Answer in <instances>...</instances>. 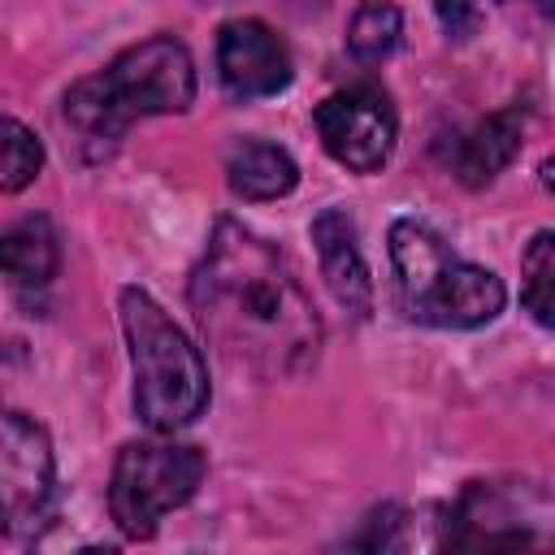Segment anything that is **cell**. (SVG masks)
<instances>
[{"label": "cell", "mask_w": 555, "mask_h": 555, "mask_svg": "<svg viewBox=\"0 0 555 555\" xmlns=\"http://www.w3.org/2000/svg\"><path fill=\"white\" fill-rule=\"evenodd\" d=\"M191 308L204 338L238 369L282 382L321 356V317L295 269L243 221L221 217L191 273Z\"/></svg>", "instance_id": "6da1fadb"}, {"label": "cell", "mask_w": 555, "mask_h": 555, "mask_svg": "<svg viewBox=\"0 0 555 555\" xmlns=\"http://www.w3.org/2000/svg\"><path fill=\"white\" fill-rule=\"evenodd\" d=\"M191 100L195 61L186 43L173 35H152L117 52L100 74L78 78L61 100V117L91 156H108L139 117L186 113Z\"/></svg>", "instance_id": "7a4b0ae2"}, {"label": "cell", "mask_w": 555, "mask_h": 555, "mask_svg": "<svg viewBox=\"0 0 555 555\" xmlns=\"http://www.w3.org/2000/svg\"><path fill=\"white\" fill-rule=\"evenodd\" d=\"M121 334L134 373V416L152 434L186 429L208 408V369L199 347L173 325V317L139 286L117 295Z\"/></svg>", "instance_id": "3957f363"}, {"label": "cell", "mask_w": 555, "mask_h": 555, "mask_svg": "<svg viewBox=\"0 0 555 555\" xmlns=\"http://www.w3.org/2000/svg\"><path fill=\"white\" fill-rule=\"evenodd\" d=\"M451 551H555V490L529 477L468 481L442 512Z\"/></svg>", "instance_id": "277c9868"}, {"label": "cell", "mask_w": 555, "mask_h": 555, "mask_svg": "<svg viewBox=\"0 0 555 555\" xmlns=\"http://www.w3.org/2000/svg\"><path fill=\"white\" fill-rule=\"evenodd\" d=\"M204 451L173 438H134L117 451L108 481V512L130 542L156 533L160 516L191 503L204 481Z\"/></svg>", "instance_id": "5b68a950"}, {"label": "cell", "mask_w": 555, "mask_h": 555, "mask_svg": "<svg viewBox=\"0 0 555 555\" xmlns=\"http://www.w3.org/2000/svg\"><path fill=\"white\" fill-rule=\"evenodd\" d=\"M321 147L351 173H377L399 139V117L377 82H351L325 95L312 113Z\"/></svg>", "instance_id": "8992f818"}, {"label": "cell", "mask_w": 555, "mask_h": 555, "mask_svg": "<svg viewBox=\"0 0 555 555\" xmlns=\"http://www.w3.org/2000/svg\"><path fill=\"white\" fill-rule=\"evenodd\" d=\"M56 460L48 429L35 425L26 412H4L0 429V499H4V533L26 538L48 520L52 507Z\"/></svg>", "instance_id": "52a82bcc"}, {"label": "cell", "mask_w": 555, "mask_h": 555, "mask_svg": "<svg viewBox=\"0 0 555 555\" xmlns=\"http://www.w3.org/2000/svg\"><path fill=\"white\" fill-rule=\"evenodd\" d=\"M217 78L230 100H264L291 87L295 65L286 43L260 17H234L217 30Z\"/></svg>", "instance_id": "ba28073f"}, {"label": "cell", "mask_w": 555, "mask_h": 555, "mask_svg": "<svg viewBox=\"0 0 555 555\" xmlns=\"http://www.w3.org/2000/svg\"><path fill=\"white\" fill-rule=\"evenodd\" d=\"M503 299L507 291L490 269L455 256L438 273V282L408 308V317L421 325H438V330H477L503 312Z\"/></svg>", "instance_id": "9c48e42d"}, {"label": "cell", "mask_w": 555, "mask_h": 555, "mask_svg": "<svg viewBox=\"0 0 555 555\" xmlns=\"http://www.w3.org/2000/svg\"><path fill=\"white\" fill-rule=\"evenodd\" d=\"M312 247L321 260V278L334 291V299L351 312V317H369L373 312V278L356 238V221L343 208H321L312 217Z\"/></svg>", "instance_id": "30bf717a"}, {"label": "cell", "mask_w": 555, "mask_h": 555, "mask_svg": "<svg viewBox=\"0 0 555 555\" xmlns=\"http://www.w3.org/2000/svg\"><path fill=\"white\" fill-rule=\"evenodd\" d=\"M520 134H525V113L512 104V108H499L490 117H481L460 143H455V178L464 186H486L494 182L512 156L520 152Z\"/></svg>", "instance_id": "8fae6325"}, {"label": "cell", "mask_w": 555, "mask_h": 555, "mask_svg": "<svg viewBox=\"0 0 555 555\" xmlns=\"http://www.w3.org/2000/svg\"><path fill=\"white\" fill-rule=\"evenodd\" d=\"M455 260V251L442 243L438 230H429L425 221H395L390 225V264H395V282H399V304L403 312L438 282V273Z\"/></svg>", "instance_id": "7c38bea8"}, {"label": "cell", "mask_w": 555, "mask_h": 555, "mask_svg": "<svg viewBox=\"0 0 555 555\" xmlns=\"http://www.w3.org/2000/svg\"><path fill=\"white\" fill-rule=\"evenodd\" d=\"M225 182L243 199H278L291 195L299 182V165L291 160L286 147L269 139H243L225 156Z\"/></svg>", "instance_id": "4fadbf2b"}, {"label": "cell", "mask_w": 555, "mask_h": 555, "mask_svg": "<svg viewBox=\"0 0 555 555\" xmlns=\"http://www.w3.org/2000/svg\"><path fill=\"white\" fill-rule=\"evenodd\" d=\"M0 264H4L9 282L22 291L48 286L56 278V264H61V243H56L52 221L48 217H22L17 225H9L0 238Z\"/></svg>", "instance_id": "5bb4252c"}, {"label": "cell", "mask_w": 555, "mask_h": 555, "mask_svg": "<svg viewBox=\"0 0 555 555\" xmlns=\"http://www.w3.org/2000/svg\"><path fill=\"white\" fill-rule=\"evenodd\" d=\"M403 39V13L390 0H364L347 22V48L360 65H382Z\"/></svg>", "instance_id": "9a60e30c"}, {"label": "cell", "mask_w": 555, "mask_h": 555, "mask_svg": "<svg viewBox=\"0 0 555 555\" xmlns=\"http://www.w3.org/2000/svg\"><path fill=\"white\" fill-rule=\"evenodd\" d=\"M520 308L555 330V230H538L520 251Z\"/></svg>", "instance_id": "2e32d148"}, {"label": "cell", "mask_w": 555, "mask_h": 555, "mask_svg": "<svg viewBox=\"0 0 555 555\" xmlns=\"http://www.w3.org/2000/svg\"><path fill=\"white\" fill-rule=\"evenodd\" d=\"M0 134H4V152H0V186L13 195L22 191L26 182L39 178L43 169V143L35 130H26L17 117H4L0 121Z\"/></svg>", "instance_id": "e0dca14e"}, {"label": "cell", "mask_w": 555, "mask_h": 555, "mask_svg": "<svg viewBox=\"0 0 555 555\" xmlns=\"http://www.w3.org/2000/svg\"><path fill=\"white\" fill-rule=\"evenodd\" d=\"M438 22H442V30H447L451 39H468L481 17H477L473 0H438Z\"/></svg>", "instance_id": "ac0fdd59"}, {"label": "cell", "mask_w": 555, "mask_h": 555, "mask_svg": "<svg viewBox=\"0 0 555 555\" xmlns=\"http://www.w3.org/2000/svg\"><path fill=\"white\" fill-rule=\"evenodd\" d=\"M538 178H542V186L555 195V156H546V160L538 165Z\"/></svg>", "instance_id": "d6986e66"}, {"label": "cell", "mask_w": 555, "mask_h": 555, "mask_svg": "<svg viewBox=\"0 0 555 555\" xmlns=\"http://www.w3.org/2000/svg\"><path fill=\"white\" fill-rule=\"evenodd\" d=\"M538 9H542L546 17H555V0H538Z\"/></svg>", "instance_id": "ffe728a7"}]
</instances>
